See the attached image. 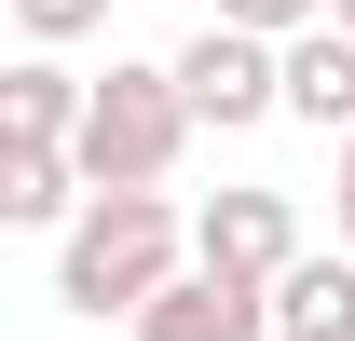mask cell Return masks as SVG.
I'll return each mask as SVG.
<instances>
[{
	"instance_id": "cell-1",
	"label": "cell",
	"mask_w": 355,
	"mask_h": 341,
	"mask_svg": "<svg viewBox=\"0 0 355 341\" xmlns=\"http://www.w3.org/2000/svg\"><path fill=\"white\" fill-rule=\"evenodd\" d=\"M178 273H191V218H178L164 191H96V205L69 218V246H55V300L96 314V328H110V314L137 328Z\"/></svg>"
},
{
	"instance_id": "cell-2",
	"label": "cell",
	"mask_w": 355,
	"mask_h": 341,
	"mask_svg": "<svg viewBox=\"0 0 355 341\" xmlns=\"http://www.w3.org/2000/svg\"><path fill=\"white\" fill-rule=\"evenodd\" d=\"M191 150V96H178V69H110L83 110V191H164V164Z\"/></svg>"
},
{
	"instance_id": "cell-3",
	"label": "cell",
	"mask_w": 355,
	"mask_h": 341,
	"mask_svg": "<svg viewBox=\"0 0 355 341\" xmlns=\"http://www.w3.org/2000/svg\"><path fill=\"white\" fill-rule=\"evenodd\" d=\"M301 205H287V191H260V177H246V191H205V205H191V273H232V287H287V273H301Z\"/></svg>"
},
{
	"instance_id": "cell-4",
	"label": "cell",
	"mask_w": 355,
	"mask_h": 341,
	"mask_svg": "<svg viewBox=\"0 0 355 341\" xmlns=\"http://www.w3.org/2000/svg\"><path fill=\"white\" fill-rule=\"evenodd\" d=\"M164 69H178V96H191V123H219V137H246V123L287 110V42H246V28H205V42H178Z\"/></svg>"
},
{
	"instance_id": "cell-5",
	"label": "cell",
	"mask_w": 355,
	"mask_h": 341,
	"mask_svg": "<svg viewBox=\"0 0 355 341\" xmlns=\"http://www.w3.org/2000/svg\"><path fill=\"white\" fill-rule=\"evenodd\" d=\"M83 110H96V82L55 69V55H14L0 69V150H83Z\"/></svg>"
},
{
	"instance_id": "cell-6",
	"label": "cell",
	"mask_w": 355,
	"mask_h": 341,
	"mask_svg": "<svg viewBox=\"0 0 355 341\" xmlns=\"http://www.w3.org/2000/svg\"><path fill=\"white\" fill-rule=\"evenodd\" d=\"M137 341H273V300L232 287V273H178V287L137 314Z\"/></svg>"
},
{
	"instance_id": "cell-7",
	"label": "cell",
	"mask_w": 355,
	"mask_h": 341,
	"mask_svg": "<svg viewBox=\"0 0 355 341\" xmlns=\"http://www.w3.org/2000/svg\"><path fill=\"white\" fill-rule=\"evenodd\" d=\"M287 123H314V137H355V42H342V28L287 42Z\"/></svg>"
},
{
	"instance_id": "cell-8",
	"label": "cell",
	"mask_w": 355,
	"mask_h": 341,
	"mask_svg": "<svg viewBox=\"0 0 355 341\" xmlns=\"http://www.w3.org/2000/svg\"><path fill=\"white\" fill-rule=\"evenodd\" d=\"M83 205H96V191H83L69 150H0V218H14V232H69Z\"/></svg>"
},
{
	"instance_id": "cell-9",
	"label": "cell",
	"mask_w": 355,
	"mask_h": 341,
	"mask_svg": "<svg viewBox=\"0 0 355 341\" xmlns=\"http://www.w3.org/2000/svg\"><path fill=\"white\" fill-rule=\"evenodd\" d=\"M273 341H355V259L314 246L287 287H273Z\"/></svg>"
},
{
	"instance_id": "cell-10",
	"label": "cell",
	"mask_w": 355,
	"mask_h": 341,
	"mask_svg": "<svg viewBox=\"0 0 355 341\" xmlns=\"http://www.w3.org/2000/svg\"><path fill=\"white\" fill-rule=\"evenodd\" d=\"M219 28H246V42H314L328 0H219Z\"/></svg>"
},
{
	"instance_id": "cell-11",
	"label": "cell",
	"mask_w": 355,
	"mask_h": 341,
	"mask_svg": "<svg viewBox=\"0 0 355 341\" xmlns=\"http://www.w3.org/2000/svg\"><path fill=\"white\" fill-rule=\"evenodd\" d=\"M14 28H28V42H83V28H110V0H14Z\"/></svg>"
},
{
	"instance_id": "cell-12",
	"label": "cell",
	"mask_w": 355,
	"mask_h": 341,
	"mask_svg": "<svg viewBox=\"0 0 355 341\" xmlns=\"http://www.w3.org/2000/svg\"><path fill=\"white\" fill-rule=\"evenodd\" d=\"M328 205H342V232H355V137H342V164H328Z\"/></svg>"
},
{
	"instance_id": "cell-13",
	"label": "cell",
	"mask_w": 355,
	"mask_h": 341,
	"mask_svg": "<svg viewBox=\"0 0 355 341\" xmlns=\"http://www.w3.org/2000/svg\"><path fill=\"white\" fill-rule=\"evenodd\" d=\"M328 28H342V42H355V0H328Z\"/></svg>"
}]
</instances>
